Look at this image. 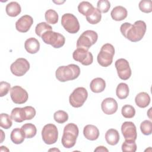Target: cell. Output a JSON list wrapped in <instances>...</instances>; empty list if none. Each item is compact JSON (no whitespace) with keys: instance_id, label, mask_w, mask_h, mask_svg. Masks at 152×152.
<instances>
[{"instance_id":"obj_11","label":"cell","mask_w":152,"mask_h":152,"mask_svg":"<svg viewBox=\"0 0 152 152\" xmlns=\"http://www.w3.org/2000/svg\"><path fill=\"white\" fill-rule=\"evenodd\" d=\"M72 57L75 61L86 66L90 65L93 61L92 53L88 50L82 48L76 49L73 52Z\"/></svg>"},{"instance_id":"obj_28","label":"cell","mask_w":152,"mask_h":152,"mask_svg":"<svg viewBox=\"0 0 152 152\" xmlns=\"http://www.w3.org/2000/svg\"><path fill=\"white\" fill-rule=\"evenodd\" d=\"M129 87L128 86L124 83H119L116 90V93L117 97L119 99H125L129 95Z\"/></svg>"},{"instance_id":"obj_9","label":"cell","mask_w":152,"mask_h":152,"mask_svg":"<svg viewBox=\"0 0 152 152\" xmlns=\"http://www.w3.org/2000/svg\"><path fill=\"white\" fill-rule=\"evenodd\" d=\"M42 137L44 142L50 145L55 143L58 138V128L53 124L45 125L42 131Z\"/></svg>"},{"instance_id":"obj_6","label":"cell","mask_w":152,"mask_h":152,"mask_svg":"<svg viewBox=\"0 0 152 152\" xmlns=\"http://www.w3.org/2000/svg\"><path fill=\"white\" fill-rule=\"evenodd\" d=\"M41 37L44 43L50 45L55 48L62 47L65 42V37L62 34L52 30L45 32Z\"/></svg>"},{"instance_id":"obj_13","label":"cell","mask_w":152,"mask_h":152,"mask_svg":"<svg viewBox=\"0 0 152 152\" xmlns=\"http://www.w3.org/2000/svg\"><path fill=\"white\" fill-rule=\"evenodd\" d=\"M10 96L12 101L15 104H23L28 97L27 91L19 86H15L11 88Z\"/></svg>"},{"instance_id":"obj_12","label":"cell","mask_w":152,"mask_h":152,"mask_svg":"<svg viewBox=\"0 0 152 152\" xmlns=\"http://www.w3.org/2000/svg\"><path fill=\"white\" fill-rule=\"evenodd\" d=\"M119 77L123 80L129 79L131 75V69L129 62L124 58H120L115 64Z\"/></svg>"},{"instance_id":"obj_25","label":"cell","mask_w":152,"mask_h":152,"mask_svg":"<svg viewBox=\"0 0 152 152\" xmlns=\"http://www.w3.org/2000/svg\"><path fill=\"white\" fill-rule=\"evenodd\" d=\"M11 119L16 122H22L26 120V114L24 107H15L11 113Z\"/></svg>"},{"instance_id":"obj_32","label":"cell","mask_w":152,"mask_h":152,"mask_svg":"<svg viewBox=\"0 0 152 152\" xmlns=\"http://www.w3.org/2000/svg\"><path fill=\"white\" fill-rule=\"evenodd\" d=\"M0 118V126L1 128L7 129L11 127L12 122L10 115L7 113H1Z\"/></svg>"},{"instance_id":"obj_5","label":"cell","mask_w":152,"mask_h":152,"mask_svg":"<svg viewBox=\"0 0 152 152\" xmlns=\"http://www.w3.org/2000/svg\"><path fill=\"white\" fill-rule=\"evenodd\" d=\"M98 39L97 33L93 30H88L84 31L77 41V48L88 50L90 48L96 43Z\"/></svg>"},{"instance_id":"obj_29","label":"cell","mask_w":152,"mask_h":152,"mask_svg":"<svg viewBox=\"0 0 152 152\" xmlns=\"http://www.w3.org/2000/svg\"><path fill=\"white\" fill-rule=\"evenodd\" d=\"M45 20L49 24H55L58 21V14L57 12L52 9L48 10L45 14Z\"/></svg>"},{"instance_id":"obj_2","label":"cell","mask_w":152,"mask_h":152,"mask_svg":"<svg viewBox=\"0 0 152 152\" xmlns=\"http://www.w3.org/2000/svg\"><path fill=\"white\" fill-rule=\"evenodd\" d=\"M80 74V68L75 64H69L66 66H61L57 68L55 72L56 78L61 82L74 80Z\"/></svg>"},{"instance_id":"obj_7","label":"cell","mask_w":152,"mask_h":152,"mask_svg":"<svg viewBox=\"0 0 152 152\" xmlns=\"http://www.w3.org/2000/svg\"><path fill=\"white\" fill-rule=\"evenodd\" d=\"M88 97V92L84 87H77L69 97L70 104L74 107H80L83 105Z\"/></svg>"},{"instance_id":"obj_15","label":"cell","mask_w":152,"mask_h":152,"mask_svg":"<svg viewBox=\"0 0 152 152\" xmlns=\"http://www.w3.org/2000/svg\"><path fill=\"white\" fill-rule=\"evenodd\" d=\"M33 23V18L28 15H24L20 17L15 23V28L21 33H26L30 28Z\"/></svg>"},{"instance_id":"obj_37","label":"cell","mask_w":152,"mask_h":152,"mask_svg":"<svg viewBox=\"0 0 152 152\" xmlns=\"http://www.w3.org/2000/svg\"><path fill=\"white\" fill-rule=\"evenodd\" d=\"M138 6L140 11L143 12L150 13L152 11V2L150 0H142Z\"/></svg>"},{"instance_id":"obj_4","label":"cell","mask_w":152,"mask_h":152,"mask_svg":"<svg viewBox=\"0 0 152 152\" xmlns=\"http://www.w3.org/2000/svg\"><path fill=\"white\" fill-rule=\"evenodd\" d=\"M115 55V48L110 43H106L102 46L99 53L97 59L99 64L103 67L110 65Z\"/></svg>"},{"instance_id":"obj_34","label":"cell","mask_w":152,"mask_h":152,"mask_svg":"<svg viewBox=\"0 0 152 152\" xmlns=\"http://www.w3.org/2000/svg\"><path fill=\"white\" fill-rule=\"evenodd\" d=\"M121 113L125 118H132L135 115V110L132 106L126 104L122 107Z\"/></svg>"},{"instance_id":"obj_26","label":"cell","mask_w":152,"mask_h":152,"mask_svg":"<svg viewBox=\"0 0 152 152\" xmlns=\"http://www.w3.org/2000/svg\"><path fill=\"white\" fill-rule=\"evenodd\" d=\"M10 138L11 141L15 144H21L24 140L25 137V135L24 132L23 131L21 128H14L10 135Z\"/></svg>"},{"instance_id":"obj_16","label":"cell","mask_w":152,"mask_h":152,"mask_svg":"<svg viewBox=\"0 0 152 152\" xmlns=\"http://www.w3.org/2000/svg\"><path fill=\"white\" fill-rule=\"evenodd\" d=\"M101 107L105 114L112 115L117 111L118 105L115 99L112 97H107L102 101Z\"/></svg>"},{"instance_id":"obj_24","label":"cell","mask_w":152,"mask_h":152,"mask_svg":"<svg viewBox=\"0 0 152 152\" xmlns=\"http://www.w3.org/2000/svg\"><path fill=\"white\" fill-rule=\"evenodd\" d=\"M5 11L8 15L10 17H17L21 11L20 5L17 2H11L8 3L5 8Z\"/></svg>"},{"instance_id":"obj_30","label":"cell","mask_w":152,"mask_h":152,"mask_svg":"<svg viewBox=\"0 0 152 152\" xmlns=\"http://www.w3.org/2000/svg\"><path fill=\"white\" fill-rule=\"evenodd\" d=\"M137 144L134 140H125L122 145V150L124 152H135L137 150Z\"/></svg>"},{"instance_id":"obj_41","label":"cell","mask_w":152,"mask_h":152,"mask_svg":"<svg viewBox=\"0 0 152 152\" xmlns=\"http://www.w3.org/2000/svg\"><path fill=\"white\" fill-rule=\"evenodd\" d=\"M1 132H2V135H3L4 134V132H3V131L1 129ZM4 138H5V137H3L2 135V139H1V142L3 141V140H4Z\"/></svg>"},{"instance_id":"obj_42","label":"cell","mask_w":152,"mask_h":152,"mask_svg":"<svg viewBox=\"0 0 152 152\" xmlns=\"http://www.w3.org/2000/svg\"><path fill=\"white\" fill-rule=\"evenodd\" d=\"M49 151H59V150L58 149H56V148H54V149H50Z\"/></svg>"},{"instance_id":"obj_33","label":"cell","mask_w":152,"mask_h":152,"mask_svg":"<svg viewBox=\"0 0 152 152\" xmlns=\"http://www.w3.org/2000/svg\"><path fill=\"white\" fill-rule=\"evenodd\" d=\"M54 120L58 124H64L68 119V113L62 110L55 112L53 114Z\"/></svg>"},{"instance_id":"obj_22","label":"cell","mask_w":152,"mask_h":152,"mask_svg":"<svg viewBox=\"0 0 152 152\" xmlns=\"http://www.w3.org/2000/svg\"><path fill=\"white\" fill-rule=\"evenodd\" d=\"M135 102L138 107L145 108L148 106L150 103V97L147 93L141 92L136 96Z\"/></svg>"},{"instance_id":"obj_19","label":"cell","mask_w":152,"mask_h":152,"mask_svg":"<svg viewBox=\"0 0 152 152\" xmlns=\"http://www.w3.org/2000/svg\"><path fill=\"white\" fill-rule=\"evenodd\" d=\"M24 48L27 52L31 54H34L39 50L40 43L36 38L30 37L25 41Z\"/></svg>"},{"instance_id":"obj_1","label":"cell","mask_w":152,"mask_h":152,"mask_svg":"<svg viewBox=\"0 0 152 152\" xmlns=\"http://www.w3.org/2000/svg\"><path fill=\"white\" fill-rule=\"evenodd\" d=\"M146 24L142 20H138L131 24L129 23H124L120 27L122 34L127 39L132 42L141 40L146 31Z\"/></svg>"},{"instance_id":"obj_39","label":"cell","mask_w":152,"mask_h":152,"mask_svg":"<svg viewBox=\"0 0 152 152\" xmlns=\"http://www.w3.org/2000/svg\"><path fill=\"white\" fill-rule=\"evenodd\" d=\"M11 85L6 81H1L0 83V96H6L11 90Z\"/></svg>"},{"instance_id":"obj_40","label":"cell","mask_w":152,"mask_h":152,"mask_svg":"<svg viewBox=\"0 0 152 152\" xmlns=\"http://www.w3.org/2000/svg\"><path fill=\"white\" fill-rule=\"evenodd\" d=\"M94 151H106V152H108L109 150L104 146H99L94 150Z\"/></svg>"},{"instance_id":"obj_21","label":"cell","mask_w":152,"mask_h":152,"mask_svg":"<svg viewBox=\"0 0 152 152\" xmlns=\"http://www.w3.org/2000/svg\"><path fill=\"white\" fill-rule=\"evenodd\" d=\"M105 140L107 144L111 145H116L119 141V134L115 129H109L105 134Z\"/></svg>"},{"instance_id":"obj_27","label":"cell","mask_w":152,"mask_h":152,"mask_svg":"<svg viewBox=\"0 0 152 152\" xmlns=\"http://www.w3.org/2000/svg\"><path fill=\"white\" fill-rule=\"evenodd\" d=\"M24 133L26 138H31L34 137L37 133V129L34 125L31 123H27L24 124L21 128Z\"/></svg>"},{"instance_id":"obj_14","label":"cell","mask_w":152,"mask_h":152,"mask_svg":"<svg viewBox=\"0 0 152 152\" xmlns=\"http://www.w3.org/2000/svg\"><path fill=\"white\" fill-rule=\"evenodd\" d=\"M121 132L125 140H132L135 141L137 138V128L132 122L126 121L121 126Z\"/></svg>"},{"instance_id":"obj_10","label":"cell","mask_w":152,"mask_h":152,"mask_svg":"<svg viewBox=\"0 0 152 152\" xmlns=\"http://www.w3.org/2000/svg\"><path fill=\"white\" fill-rule=\"evenodd\" d=\"M30 69L28 61L23 58H18L13 62L10 66V70L12 74L17 77L24 75Z\"/></svg>"},{"instance_id":"obj_23","label":"cell","mask_w":152,"mask_h":152,"mask_svg":"<svg viewBox=\"0 0 152 152\" xmlns=\"http://www.w3.org/2000/svg\"><path fill=\"white\" fill-rule=\"evenodd\" d=\"M86 20L91 24H96L99 23L102 18L101 12L97 9L93 7L87 14Z\"/></svg>"},{"instance_id":"obj_31","label":"cell","mask_w":152,"mask_h":152,"mask_svg":"<svg viewBox=\"0 0 152 152\" xmlns=\"http://www.w3.org/2000/svg\"><path fill=\"white\" fill-rule=\"evenodd\" d=\"M50 30H52V27L45 22H42L39 23L35 28V33L39 37H42V34L45 32Z\"/></svg>"},{"instance_id":"obj_17","label":"cell","mask_w":152,"mask_h":152,"mask_svg":"<svg viewBox=\"0 0 152 152\" xmlns=\"http://www.w3.org/2000/svg\"><path fill=\"white\" fill-rule=\"evenodd\" d=\"M83 134L87 140L94 141L99 138V131L96 126L93 125H87L84 128Z\"/></svg>"},{"instance_id":"obj_8","label":"cell","mask_w":152,"mask_h":152,"mask_svg":"<svg viewBox=\"0 0 152 152\" xmlns=\"http://www.w3.org/2000/svg\"><path fill=\"white\" fill-rule=\"evenodd\" d=\"M61 24L66 31L71 34L76 33L80 30L78 20L72 14H64L61 18Z\"/></svg>"},{"instance_id":"obj_38","label":"cell","mask_w":152,"mask_h":152,"mask_svg":"<svg viewBox=\"0 0 152 152\" xmlns=\"http://www.w3.org/2000/svg\"><path fill=\"white\" fill-rule=\"evenodd\" d=\"M97 9L103 13L108 12L110 8V3L107 0H99L97 4Z\"/></svg>"},{"instance_id":"obj_18","label":"cell","mask_w":152,"mask_h":152,"mask_svg":"<svg viewBox=\"0 0 152 152\" xmlns=\"http://www.w3.org/2000/svg\"><path fill=\"white\" fill-rule=\"evenodd\" d=\"M111 17L115 21H122L126 18L128 15L127 10L122 6L119 5L114 7L110 12Z\"/></svg>"},{"instance_id":"obj_20","label":"cell","mask_w":152,"mask_h":152,"mask_svg":"<svg viewBox=\"0 0 152 152\" xmlns=\"http://www.w3.org/2000/svg\"><path fill=\"white\" fill-rule=\"evenodd\" d=\"M106 87L105 81L102 78H94L90 84V88L91 91L99 93L104 91Z\"/></svg>"},{"instance_id":"obj_35","label":"cell","mask_w":152,"mask_h":152,"mask_svg":"<svg viewBox=\"0 0 152 152\" xmlns=\"http://www.w3.org/2000/svg\"><path fill=\"white\" fill-rule=\"evenodd\" d=\"M93 7H94L93 6V5L89 2L82 1L79 4L78 6V10L80 13L84 16H86L87 14Z\"/></svg>"},{"instance_id":"obj_36","label":"cell","mask_w":152,"mask_h":152,"mask_svg":"<svg viewBox=\"0 0 152 152\" xmlns=\"http://www.w3.org/2000/svg\"><path fill=\"white\" fill-rule=\"evenodd\" d=\"M140 129L141 132L145 135H149L152 132V123L150 121L145 120L141 123Z\"/></svg>"},{"instance_id":"obj_3","label":"cell","mask_w":152,"mask_h":152,"mask_svg":"<svg viewBox=\"0 0 152 152\" xmlns=\"http://www.w3.org/2000/svg\"><path fill=\"white\" fill-rule=\"evenodd\" d=\"M79 130L77 125L73 123L68 124L64 129L61 142L63 146L66 148L73 147L78 135Z\"/></svg>"}]
</instances>
